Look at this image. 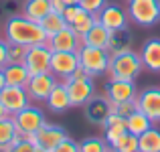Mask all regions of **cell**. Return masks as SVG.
<instances>
[{
	"instance_id": "cell-44",
	"label": "cell",
	"mask_w": 160,
	"mask_h": 152,
	"mask_svg": "<svg viewBox=\"0 0 160 152\" xmlns=\"http://www.w3.org/2000/svg\"><path fill=\"white\" fill-rule=\"evenodd\" d=\"M108 152H113V150H112V148H109V150H108Z\"/></svg>"
},
{
	"instance_id": "cell-13",
	"label": "cell",
	"mask_w": 160,
	"mask_h": 152,
	"mask_svg": "<svg viewBox=\"0 0 160 152\" xmlns=\"http://www.w3.org/2000/svg\"><path fill=\"white\" fill-rule=\"evenodd\" d=\"M136 104L138 109L152 120V124H160V87H146L136 95Z\"/></svg>"
},
{
	"instance_id": "cell-36",
	"label": "cell",
	"mask_w": 160,
	"mask_h": 152,
	"mask_svg": "<svg viewBox=\"0 0 160 152\" xmlns=\"http://www.w3.org/2000/svg\"><path fill=\"white\" fill-rule=\"evenodd\" d=\"M79 4H69V6H65V10H63V18L67 20V24H73V20H75V16H77V12H79Z\"/></svg>"
},
{
	"instance_id": "cell-30",
	"label": "cell",
	"mask_w": 160,
	"mask_h": 152,
	"mask_svg": "<svg viewBox=\"0 0 160 152\" xmlns=\"http://www.w3.org/2000/svg\"><path fill=\"white\" fill-rule=\"evenodd\" d=\"M109 144L106 142V138L99 136H87L79 142V152H108Z\"/></svg>"
},
{
	"instance_id": "cell-15",
	"label": "cell",
	"mask_w": 160,
	"mask_h": 152,
	"mask_svg": "<svg viewBox=\"0 0 160 152\" xmlns=\"http://www.w3.org/2000/svg\"><path fill=\"white\" fill-rule=\"evenodd\" d=\"M47 45L51 51H79V47H81V37L71 27H65L57 35L49 37Z\"/></svg>"
},
{
	"instance_id": "cell-20",
	"label": "cell",
	"mask_w": 160,
	"mask_h": 152,
	"mask_svg": "<svg viewBox=\"0 0 160 152\" xmlns=\"http://www.w3.org/2000/svg\"><path fill=\"white\" fill-rule=\"evenodd\" d=\"M142 65L150 71H160V39H148L140 51Z\"/></svg>"
},
{
	"instance_id": "cell-37",
	"label": "cell",
	"mask_w": 160,
	"mask_h": 152,
	"mask_svg": "<svg viewBox=\"0 0 160 152\" xmlns=\"http://www.w3.org/2000/svg\"><path fill=\"white\" fill-rule=\"evenodd\" d=\"M8 47H10V43L0 37V69L8 63Z\"/></svg>"
},
{
	"instance_id": "cell-21",
	"label": "cell",
	"mask_w": 160,
	"mask_h": 152,
	"mask_svg": "<svg viewBox=\"0 0 160 152\" xmlns=\"http://www.w3.org/2000/svg\"><path fill=\"white\" fill-rule=\"evenodd\" d=\"M132 45H134V37L128 28H122V31H113L109 35V43H108V53L112 55H120V53H126V51H132Z\"/></svg>"
},
{
	"instance_id": "cell-33",
	"label": "cell",
	"mask_w": 160,
	"mask_h": 152,
	"mask_svg": "<svg viewBox=\"0 0 160 152\" xmlns=\"http://www.w3.org/2000/svg\"><path fill=\"white\" fill-rule=\"evenodd\" d=\"M27 49L28 47H22V45H10L8 47V63H24Z\"/></svg>"
},
{
	"instance_id": "cell-25",
	"label": "cell",
	"mask_w": 160,
	"mask_h": 152,
	"mask_svg": "<svg viewBox=\"0 0 160 152\" xmlns=\"http://www.w3.org/2000/svg\"><path fill=\"white\" fill-rule=\"evenodd\" d=\"M18 136H20V132H18V128H16L12 116L0 120V150H6Z\"/></svg>"
},
{
	"instance_id": "cell-10",
	"label": "cell",
	"mask_w": 160,
	"mask_h": 152,
	"mask_svg": "<svg viewBox=\"0 0 160 152\" xmlns=\"http://www.w3.org/2000/svg\"><path fill=\"white\" fill-rule=\"evenodd\" d=\"M0 101H2V105L6 108V112L10 116L18 114L28 104H32L31 98H28L27 87H18V85H4L2 91H0Z\"/></svg>"
},
{
	"instance_id": "cell-40",
	"label": "cell",
	"mask_w": 160,
	"mask_h": 152,
	"mask_svg": "<svg viewBox=\"0 0 160 152\" xmlns=\"http://www.w3.org/2000/svg\"><path fill=\"white\" fill-rule=\"evenodd\" d=\"M8 116H10V114L6 112V108H4L2 101H0V120H4V118H8Z\"/></svg>"
},
{
	"instance_id": "cell-4",
	"label": "cell",
	"mask_w": 160,
	"mask_h": 152,
	"mask_svg": "<svg viewBox=\"0 0 160 152\" xmlns=\"http://www.w3.org/2000/svg\"><path fill=\"white\" fill-rule=\"evenodd\" d=\"M128 16L140 27H154L160 20V0H128Z\"/></svg>"
},
{
	"instance_id": "cell-34",
	"label": "cell",
	"mask_w": 160,
	"mask_h": 152,
	"mask_svg": "<svg viewBox=\"0 0 160 152\" xmlns=\"http://www.w3.org/2000/svg\"><path fill=\"white\" fill-rule=\"evenodd\" d=\"M77 4L83 8V10L91 12V14H98V12L108 4V0H79Z\"/></svg>"
},
{
	"instance_id": "cell-45",
	"label": "cell",
	"mask_w": 160,
	"mask_h": 152,
	"mask_svg": "<svg viewBox=\"0 0 160 152\" xmlns=\"http://www.w3.org/2000/svg\"><path fill=\"white\" fill-rule=\"evenodd\" d=\"M0 152H4V150H0Z\"/></svg>"
},
{
	"instance_id": "cell-38",
	"label": "cell",
	"mask_w": 160,
	"mask_h": 152,
	"mask_svg": "<svg viewBox=\"0 0 160 152\" xmlns=\"http://www.w3.org/2000/svg\"><path fill=\"white\" fill-rule=\"evenodd\" d=\"M89 77H91V75H89V73H87V71H85V69H83V67H81V65H79V67H77V69H75V71H73V73H71V77H67V79H89Z\"/></svg>"
},
{
	"instance_id": "cell-6",
	"label": "cell",
	"mask_w": 160,
	"mask_h": 152,
	"mask_svg": "<svg viewBox=\"0 0 160 152\" xmlns=\"http://www.w3.org/2000/svg\"><path fill=\"white\" fill-rule=\"evenodd\" d=\"M51 55H53V51L49 49L47 43L32 45V47L27 49L24 67L28 69V73H31V75L47 73V71H51Z\"/></svg>"
},
{
	"instance_id": "cell-39",
	"label": "cell",
	"mask_w": 160,
	"mask_h": 152,
	"mask_svg": "<svg viewBox=\"0 0 160 152\" xmlns=\"http://www.w3.org/2000/svg\"><path fill=\"white\" fill-rule=\"evenodd\" d=\"M65 6H67V4L63 2V0H51V10H53V12H59V14H63Z\"/></svg>"
},
{
	"instance_id": "cell-23",
	"label": "cell",
	"mask_w": 160,
	"mask_h": 152,
	"mask_svg": "<svg viewBox=\"0 0 160 152\" xmlns=\"http://www.w3.org/2000/svg\"><path fill=\"white\" fill-rule=\"evenodd\" d=\"M49 12H51V0H24L20 14L27 16L28 20L41 23Z\"/></svg>"
},
{
	"instance_id": "cell-22",
	"label": "cell",
	"mask_w": 160,
	"mask_h": 152,
	"mask_svg": "<svg viewBox=\"0 0 160 152\" xmlns=\"http://www.w3.org/2000/svg\"><path fill=\"white\" fill-rule=\"evenodd\" d=\"M109 35L112 33L103 27L99 20H95L93 27L81 37V45H87V47H99V49H106L109 43Z\"/></svg>"
},
{
	"instance_id": "cell-11",
	"label": "cell",
	"mask_w": 160,
	"mask_h": 152,
	"mask_svg": "<svg viewBox=\"0 0 160 152\" xmlns=\"http://www.w3.org/2000/svg\"><path fill=\"white\" fill-rule=\"evenodd\" d=\"M95 16H98V20L108 28L109 33L122 31V28H128L130 16H128V12H126L124 8L118 6V4H106V6H103Z\"/></svg>"
},
{
	"instance_id": "cell-28",
	"label": "cell",
	"mask_w": 160,
	"mask_h": 152,
	"mask_svg": "<svg viewBox=\"0 0 160 152\" xmlns=\"http://www.w3.org/2000/svg\"><path fill=\"white\" fill-rule=\"evenodd\" d=\"M95 20H98V16H95V14H91V12H87V10H83V8H79V12H77V16H75L73 24H69V27L73 28V31L77 33L79 37H83L91 27H93Z\"/></svg>"
},
{
	"instance_id": "cell-18",
	"label": "cell",
	"mask_w": 160,
	"mask_h": 152,
	"mask_svg": "<svg viewBox=\"0 0 160 152\" xmlns=\"http://www.w3.org/2000/svg\"><path fill=\"white\" fill-rule=\"evenodd\" d=\"M102 130H103V138H106V142L109 144V148H112V144L118 140V138L122 136V134L128 132V126H126V118L118 116V114H109L106 118V122L102 124Z\"/></svg>"
},
{
	"instance_id": "cell-31",
	"label": "cell",
	"mask_w": 160,
	"mask_h": 152,
	"mask_svg": "<svg viewBox=\"0 0 160 152\" xmlns=\"http://www.w3.org/2000/svg\"><path fill=\"white\" fill-rule=\"evenodd\" d=\"M138 109L136 99H128V101H112V114H118L122 118H128L132 112Z\"/></svg>"
},
{
	"instance_id": "cell-5",
	"label": "cell",
	"mask_w": 160,
	"mask_h": 152,
	"mask_svg": "<svg viewBox=\"0 0 160 152\" xmlns=\"http://www.w3.org/2000/svg\"><path fill=\"white\" fill-rule=\"evenodd\" d=\"M12 120H14L20 136H27V138H31L32 134L39 132V130L47 124L45 112L39 108V105H32V104H28L24 109H20L18 114H14Z\"/></svg>"
},
{
	"instance_id": "cell-12",
	"label": "cell",
	"mask_w": 160,
	"mask_h": 152,
	"mask_svg": "<svg viewBox=\"0 0 160 152\" xmlns=\"http://www.w3.org/2000/svg\"><path fill=\"white\" fill-rule=\"evenodd\" d=\"M67 138V130L63 128V126L59 124H45L43 128L39 130V132H35L31 136V140L35 142L37 146H41V148H47V150H53L57 144H61L63 140Z\"/></svg>"
},
{
	"instance_id": "cell-16",
	"label": "cell",
	"mask_w": 160,
	"mask_h": 152,
	"mask_svg": "<svg viewBox=\"0 0 160 152\" xmlns=\"http://www.w3.org/2000/svg\"><path fill=\"white\" fill-rule=\"evenodd\" d=\"M106 95L109 101H128L136 99L138 91L134 81H124V79H109L106 83Z\"/></svg>"
},
{
	"instance_id": "cell-9",
	"label": "cell",
	"mask_w": 160,
	"mask_h": 152,
	"mask_svg": "<svg viewBox=\"0 0 160 152\" xmlns=\"http://www.w3.org/2000/svg\"><path fill=\"white\" fill-rule=\"evenodd\" d=\"M63 83L67 85V91H69L71 108L85 105L87 101H89V99L95 95V83H93V77H89V79H65Z\"/></svg>"
},
{
	"instance_id": "cell-2",
	"label": "cell",
	"mask_w": 160,
	"mask_h": 152,
	"mask_svg": "<svg viewBox=\"0 0 160 152\" xmlns=\"http://www.w3.org/2000/svg\"><path fill=\"white\" fill-rule=\"evenodd\" d=\"M142 59L136 51H126V53L113 55L109 59L108 75L109 79H124V81H136L142 73Z\"/></svg>"
},
{
	"instance_id": "cell-7",
	"label": "cell",
	"mask_w": 160,
	"mask_h": 152,
	"mask_svg": "<svg viewBox=\"0 0 160 152\" xmlns=\"http://www.w3.org/2000/svg\"><path fill=\"white\" fill-rule=\"evenodd\" d=\"M79 67V57L77 51H53L51 55V73L59 81H65L71 77L75 69Z\"/></svg>"
},
{
	"instance_id": "cell-27",
	"label": "cell",
	"mask_w": 160,
	"mask_h": 152,
	"mask_svg": "<svg viewBox=\"0 0 160 152\" xmlns=\"http://www.w3.org/2000/svg\"><path fill=\"white\" fill-rule=\"evenodd\" d=\"M41 27H43L45 33H47V37H53V35H57L59 31H63L65 27H69V24H67L65 18H63V14L51 10L43 20H41Z\"/></svg>"
},
{
	"instance_id": "cell-41",
	"label": "cell",
	"mask_w": 160,
	"mask_h": 152,
	"mask_svg": "<svg viewBox=\"0 0 160 152\" xmlns=\"http://www.w3.org/2000/svg\"><path fill=\"white\" fill-rule=\"evenodd\" d=\"M4 85H6V81H4V73H2V69H0V91H2Z\"/></svg>"
},
{
	"instance_id": "cell-35",
	"label": "cell",
	"mask_w": 160,
	"mask_h": 152,
	"mask_svg": "<svg viewBox=\"0 0 160 152\" xmlns=\"http://www.w3.org/2000/svg\"><path fill=\"white\" fill-rule=\"evenodd\" d=\"M51 152H79V144L75 140H71L69 136L65 138V140L61 142V144H57Z\"/></svg>"
},
{
	"instance_id": "cell-43",
	"label": "cell",
	"mask_w": 160,
	"mask_h": 152,
	"mask_svg": "<svg viewBox=\"0 0 160 152\" xmlns=\"http://www.w3.org/2000/svg\"><path fill=\"white\" fill-rule=\"evenodd\" d=\"M63 2H65V4H67V6H69V4H77V2H79V0H63Z\"/></svg>"
},
{
	"instance_id": "cell-19",
	"label": "cell",
	"mask_w": 160,
	"mask_h": 152,
	"mask_svg": "<svg viewBox=\"0 0 160 152\" xmlns=\"http://www.w3.org/2000/svg\"><path fill=\"white\" fill-rule=\"evenodd\" d=\"M2 73H4V81L6 85H18L24 87L31 79V73L28 69L24 67V63H6L2 67Z\"/></svg>"
},
{
	"instance_id": "cell-1",
	"label": "cell",
	"mask_w": 160,
	"mask_h": 152,
	"mask_svg": "<svg viewBox=\"0 0 160 152\" xmlns=\"http://www.w3.org/2000/svg\"><path fill=\"white\" fill-rule=\"evenodd\" d=\"M4 39L10 45H22V47H32V45L47 43V33L43 31L41 23L28 20L22 14L8 16L4 23Z\"/></svg>"
},
{
	"instance_id": "cell-46",
	"label": "cell",
	"mask_w": 160,
	"mask_h": 152,
	"mask_svg": "<svg viewBox=\"0 0 160 152\" xmlns=\"http://www.w3.org/2000/svg\"><path fill=\"white\" fill-rule=\"evenodd\" d=\"M158 152H160V150H158Z\"/></svg>"
},
{
	"instance_id": "cell-29",
	"label": "cell",
	"mask_w": 160,
	"mask_h": 152,
	"mask_svg": "<svg viewBox=\"0 0 160 152\" xmlns=\"http://www.w3.org/2000/svg\"><path fill=\"white\" fill-rule=\"evenodd\" d=\"M113 152H138V136L132 132H126L112 144Z\"/></svg>"
},
{
	"instance_id": "cell-17",
	"label": "cell",
	"mask_w": 160,
	"mask_h": 152,
	"mask_svg": "<svg viewBox=\"0 0 160 152\" xmlns=\"http://www.w3.org/2000/svg\"><path fill=\"white\" fill-rule=\"evenodd\" d=\"M47 108L55 114H63L71 108V99H69V91H67V85L63 81H59L57 85L53 87V91L49 94V98L45 99Z\"/></svg>"
},
{
	"instance_id": "cell-32",
	"label": "cell",
	"mask_w": 160,
	"mask_h": 152,
	"mask_svg": "<svg viewBox=\"0 0 160 152\" xmlns=\"http://www.w3.org/2000/svg\"><path fill=\"white\" fill-rule=\"evenodd\" d=\"M35 150V142L27 136H18L4 152H32Z\"/></svg>"
},
{
	"instance_id": "cell-24",
	"label": "cell",
	"mask_w": 160,
	"mask_h": 152,
	"mask_svg": "<svg viewBox=\"0 0 160 152\" xmlns=\"http://www.w3.org/2000/svg\"><path fill=\"white\" fill-rule=\"evenodd\" d=\"M126 126H128V132H132L134 136H140V134H144L146 130L152 128V120H150L144 112L136 109V112H132L128 118H126Z\"/></svg>"
},
{
	"instance_id": "cell-3",
	"label": "cell",
	"mask_w": 160,
	"mask_h": 152,
	"mask_svg": "<svg viewBox=\"0 0 160 152\" xmlns=\"http://www.w3.org/2000/svg\"><path fill=\"white\" fill-rule=\"evenodd\" d=\"M77 57H79V65H81L91 77H102V75L108 73L112 55L108 53V49L81 45L79 51H77Z\"/></svg>"
},
{
	"instance_id": "cell-14",
	"label": "cell",
	"mask_w": 160,
	"mask_h": 152,
	"mask_svg": "<svg viewBox=\"0 0 160 152\" xmlns=\"http://www.w3.org/2000/svg\"><path fill=\"white\" fill-rule=\"evenodd\" d=\"M85 120L93 126H102L106 122V118L112 114V101L108 95H93L85 105Z\"/></svg>"
},
{
	"instance_id": "cell-26",
	"label": "cell",
	"mask_w": 160,
	"mask_h": 152,
	"mask_svg": "<svg viewBox=\"0 0 160 152\" xmlns=\"http://www.w3.org/2000/svg\"><path fill=\"white\" fill-rule=\"evenodd\" d=\"M160 150V130L150 128L138 136V152H158Z\"/></svg>"
},
{
	"instance_id": "cell-42",
	"label": "cell",
	"mask_w": 160,
	"mask_h": 152,
	"mask_svg": "<svg viewBox=\"0 0 160 152\" xmlns=\"http://www.w3.org/2000/svg\"><path fill=\"white\" fill-rule=\"evenodd\" d=\"M32 152H51V150H47V148H41V146H37V144H35V150H32Z\"/></svg>"
},
{
	"instance_id": "cell-8",
	"label": "cell",
	"mask_w": 160,
	"mask_h": 152,
	"mask_svg": "<svg viewBox=\"0 0 160 152\" xmlns=\"http://www.w3.org/2000/svg\"><path fill=\"white\" fill-rule=\"evenodd\" d=\"M57 83H59V79L55 77L51 71H47V73L31 75V79H28V83L24 87H27V91H28L31 101H45Z\"/></svg>"
}]
</instances>
